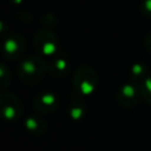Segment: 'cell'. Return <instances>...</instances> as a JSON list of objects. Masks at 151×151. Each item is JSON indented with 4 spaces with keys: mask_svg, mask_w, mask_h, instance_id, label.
Segmentation results:
<instances>
[{
    "mask_svg": "<svg viewBox=\"0 0 151 151\" xmlns=\"http://www.w3.org/2000/svg\"><path fill=\"white\" fill-rule=\"evenodd\" d=\"M145 46H146V48L151 52V32L145 37Z\"/></svg>",
    "mask_w": 151,
    "mask_h": 151,
    "instance_id": "e0dca14e",
    "label": "cell"
},
{
    "mask_svg": "<svg viewBox=\"0 0 151 151\" xmlns=\"http://www.w3.org/2000/svg\"><path fill=\"white\" fill-rule=\"evenodd\" d=\"M140 12L143 15L151 18V0H143L140 5Z\"/></svg>",
    "mask_w": 151,
    "mask_h": 151,
    "instance_id": "9a60e30c",
    "label": "cell"
},
{
    "mask_svg": "<svg viewBox=\"0 0 151 151\" xmlns=\"http://www.w3.org/2000/svg\"><path fill=\"white\" fill-rule=\"evenodd\" d=\"M26 40L17 32L8 33L1 45V54L6 60H18L25 54Z\"/></svg>",
    "mask_w": 151,
    "mask_h": 151,
    "instance_id": "277c9868",
    "label": "cell"
},
{
    "mask_svg": "<svg viewBox=\"0 0 151 151\" xmlns=\"http://www.w3.org/2000/svg\"><path fill=\"white\" fill-rule=\"evenodd\" d=\"M139 98H142L139 88L132 81L122 85L117 92V101L122 107L125 109L133 107L138 103Z\"/></svg>",
    "mask_w": 151,
    "mask_h": 151,
    "instance_id": "8992f818",
    "label": "cell"
},
{
    "mask_svg": "<svg viewBox=\"0 0 151 151\" xmlns=\"http://www.w3.org/2000/svg\"><path fill=\"white\" fill-rule=\"evenodd\" d=\"M138 88H139L142 99H144L151 106V76L142 85H139Z\"/></svg>",
    "mask_w": 151,
    "mask_h": 151,
    "instance_id": "4fadbf2b",
    "label": "cell"
},
{
    "mask_svg": "<svg viewBox=\"0 0 151 151\" xmlns=\"http://www.w3.org/2000/svg\"><path fill=\"white\" fill-rule=\"evenodd\" d=\"M67 113H68V117L76 122L84 118L86 113V103L83 99L81 94H79L78 92L71 94L68 107H67Z\"/></svg>",
    "mask_w": 151,
    "mask_h": 151,
    "instance_id": "ba28073f",
    "label": "cell"
},
{
    "mask_svg": "<svg viewBox=\"0 0 151 151\" xmlns=\"http://www.w3.org/2000/svg\"><path fill=\"white\" fill-rule=\"evenodd\" d=\"M47 73V64L41 57V54L31 53L19 61L18 74L21 81L26 85H37L39 84L45 74Z\"/></svg>",
    "mask_w": 151,
    "mask_h": 151,
    "instance_id": "6da1fadb",
    "label": "cell"
},
{
    "mask_svg": "<svg viewBox=\"0 0 151 151\" xmlns=\"http://www.w3.org/2000/svg\"><path fill=\"white\" fill-rule=\"evenodd\" d=\"M41 22L44 25H46L47 27H52V26H57L58 24V20H57V17L52 13H46L44 14V17L41 18Z\"/></svg>",
    "mask_w": 151,
    "mask_h": 151,
    "instance_id": "5bb4252c",
    "label": "cell"
},
{
    "mask_svg": "<svg viewBox=\"0 0 151 151\" xmlns=\"http://www.w3.org/2000/svg\"><path fill=\"white\" fill-rule=\"evenodd\" d=\"M33 45L41 55H53L58 50V37L48 28H40L35 32Z\"/></svg>",
    "mask_w": 151,
    "mask_h": 151,
    "instance_id": "5b68a950",
    "label": "cell"
},
{
    "mask_svg": "<svg viewBox=\"0 0 151 151\" xmlns=\"http://www.w3.org/2000/svg\"><path fill=\"white\" fill-rule=\"evenodd\" d=\"M72 83L76 92L81 96H90L94 92L98 85L97 72L91 66L81 65L74 71Z\"/></svg>",
    "mask_w": 151,
    "mask_h": 151,
    "instance_id": "7a4b0ae2",
    "label": "cell"
},
{
    "mask_svg": "<svg viewBox=\"0 0 151 151\" xmlns=\"http://www.w3.org/2000/svg\"><path fill=\"white\" fill-rule=\"evenodd\" d=\"M25 127L31 133L41 136L47 130V123L45 122V119L38 116H29L25 119Z\"/></svg>",
    "mask_w": 151,
    "mask_h": 151,
    "instance_id": "30bf717a",
    "label": "cell"
},
{
    "mask_svg": "<svg viewBox=\"0 0 151 151\" xmlns=\"http://www.w3.org/2000/svg\"><path fill=\"white\" fill-rule=\"evenodd\" d=\"M32 105L34 110L41 114L51 113L58 106V97L53 92H40L34 97Z\"/></svg>",
    "mask_w": 151,
    "mask_h": 151,
    "instance_id": "52a82bcc",
    "label": "cell"
},
{
    "mask_svg": "<svg viewBox=\"0 0 151 151\" xmlns=\"http://www.w3.org/2000/svg\"><path fill=\"white\" fill-rule=\"evenodd\" d=\"M7 31H8V27H7L6 22L2 21V20H0V37L7 34Z\"/></svg>",
    "mask_w": 151,
    "mask_h": 151,
    "instance_id": "2e32d148",
    "label": "cell"
},
{
    "mask_svg": "<svg viewBox=\"0 0 151 151\" xmlns=\"http://www.w3.org/2000/svg\"><path fill=\"white\" fill-rule=\"evenodd\" d=\"M11 84V72L4 65L0 63V91H6V88Z\"/></svg>",
    "mask_w": 151,
    "mask_h": 151,
    "instance_id": "7c38bea8",
    "label": "cell"
},
{
    "mask_svg": "<svg viewBox=\"0 0 151 151\" xmlns=\"http://www.w3.org/2000/svg\"><path fill=\"white\" fill-rule=\"evenodd\" d=\"M11 4H13V5H20L24 0H8Z\"/></svg>",
    "mask_w": 151,
    "mask_h": 151,
    "instance_id": "ac0fdd59",
    "label": "cell"
},
{
    "mask_svg": "<svg viewBox=\"0 0 151 151\" xmlns=\"http://www.w3.org/2000/svg\"><path fill=\"white\" fill-rule=\"evenodd\" d=\"M150 72H149V68L144 65V64H134L131 68V72H130V77H131V81L134 83L137 86L142 85L149 77H150Z\"/></svg>",
    "mask_w": 151,
    "mask_h": 151,
    "instance_id": "8fae6325",
    "label": "cell"
},
{
    "mask_svg": "<svg viewBox=\"0 0 151 151\" xmlns=\"http://www.w3.org/2000/svg\"><path fill=\"white\" fill-rule=\"evenodd\" d=\"M22 104L19 98L9 91L0 92V117L8 122H14L22 116Z\"/></svg>",
    "mask_w": 151,
    "mask_h": 151,
    "instance_id": "3957f363",
    "label": "cell"
},
{
    "mask_svg": "<svg viewBox=\"0 0 151 151\" xmlns=\"http://www.w3.org/2000/svg\"><path fill=\"white\" fill-rule=\"evenodd\" d=\"M47 73L57 79H63L68 73V63L63 57H55L47 64Z\"/></svg>",
    "mask_w": 151,
    "mask_h": 151,
    "instance_id": "9c48e42d",
    "label": "cell"
}]
</instances>
